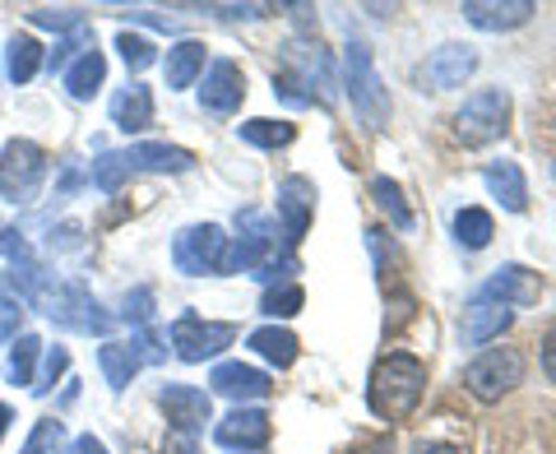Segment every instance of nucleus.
I'll list each match as a JSON object with an SVG mask.
<instances>
[{
	"label": "nucleus",
	"mask_w": 556,
	"mask_h": 454,
	"mask_svg": "<svg viewBox=\"0 0 556 454\" xmlns=\"http://www.w3.org/2000/svg\"><path fill=\"white\" fill-rule=\"evenodd\" d=\"M274 93L288 98L292 108H334L339 102V70L329 61V51L320 42H302L292 38L278 51V70H274Z\"/></svg>",
	"instance_id": "obj_1"
},
{
	"label": "nucleus",
	"mask_w": 556,
	"mask_h": 454,
	"mask_svg": "<svg viewBox=\"0 0 556 454\" xmlns=\"http://www.w3.org/2000/svg\"><path fill=\"white\" fill-rule=\"evenodd\" d=\"M427 394V362L413 357V353H390L371 366V380H367V404L376 417L386 423H404L408 413H417Z\"/></svg>",
	"instance_id": "obj_2"
},
{
	"label": "nucleus",
	"mask_w": 556,
	"mask_h": 454,
	"mask_svg": "<svg viewBox=\"0 0 556 454\" xmlns=\"http://www.w3.org/2000/svg\"><path fill=\"white\" fill-rule=\"evenodd\" d=\"M343 51H348L343 56V84H348V98H353V112L362 116L367 130H386L390 126V89L376 70L371 47L353 38Z\"/></svg>",
	"instance_id": "obj_3"
},
{
	"label": "nucleus",
	"mask_w": 556,
	"mask_h": 454,
	"mask_svg": "<svg viewBox=\"0 0 556 454\" xmlns=\"http://www.w3.org/2000/svg\"><path fill=\"white\" fill-rule=\"evenodd\" d=\"M529 362L519 348H482V353L464 366V390L478 399V404H501L510 390L525 386Z\"/></svg>",
	"instance_id": "obj_4"
},
{
	"label": "nucleus",
	"mask_w": 556,
	"mask_h": 454,
	"mask_svg": "<svg viewBox=\"0 0 556 454\" xmlns=\"http://www.w3.org/2000/svg\"><path fill=\"white\" fill-rule=\"evenodd\" d=\"M232 260V237L223 232L218 223H195L181 227L177 241H172V265L186 278H204V274H228Z\"/></svg>",
	"instance_id": "obj_5"
},
{
	"label": "nucleus",
	"mask_w": 556,
	"mask_h": 454,
	"mask_svg": "<svg viewBox=\"0 0 556 454\" xmlns=\"http://www.w3.org/2000/svg\"><path fill=\"white\" fill-rule=\"evenodd\" d=\"M510 126V93L506 89H478L473 98H464V108L455 112V135L459 144L482 149L501 139Z\"/></svg>",
	"instance_id": "obj_6"
},
{
	"label": "nucleus",
	"mask_w": 556,
	"mask_h": 454,
	"mask_svg": "<svg viewBox=\"0 0 556 454\" xmlns=\"http://www.w3.org/2000/svg\"><path fill=\"white\" fill-rule=\"evenodd\" d=\"M47 177V153L33 139H10L0 149V196L10 204H28L42 190Z\"/></svg>",
	"instance_id": "obj_7"
},
{
	"label": "nucleus",
	"mask_w": 556,
	"mask_h": 454,
	"mask_svg": "<svg viewBox=\"0 0 556 454\" xmlns=\"http://www.w3.org/2000/svg\"><path fill=\"white\" fill-rule=\"evenodd\" d=\"M167 339H172V353H177L181 362H208V357H218L223 348L237 343V325L204 320V316H195V311H186V316L172 320Z\"/></svg>",
	"instance_id": "obj_8"
},
{
	"label": "nucleus",
	"mask_w": 556,
	"mask_h": 454,
	"mask_svg": "<svg viewBox=\"0 0 556 454\" xmlns=\"http://www.w3.org/2000/svg\"><path fill=\"white\" fill-rule=\"evenodd\" d=\"M241 98H247V75H241V65L218 56L204 65L200 75V108L208 116H232L241 108Z\"/></svg>",
	"instance_id": "obj_9"
},
{
	"label": "nucleus",
	"mask_w": 556,
	"mask_h": 454,
	"mask_svg": "<svg viewBox=\"0 0 556 454\" xmlns=\"http://www.w3.org/2000/svg\"><path fill=\"white\" fill-rule=\"evenodd\" d=\"M311 218H316V181L283 177L278 181V232H283L288 251L311 232Z\"/></svg>",
	"instance_id": "obj_10"
},
{
	"label": "nucleus",
	"mask_w": 556,
	"mask_h": 454,
	"mask_svg": "<svg viewBox=\"0 0 556 454\" xmlns=\"http://www.w3.org/2000/svg\"><path fill=\"white\" fill-rule=\"evenodd\" d=\"M269 436H274V423H269V413L265 408H232L228 417H218L214 423V441L223 450H265L269 445Z\"/></svg>",
	"instance_id": "obj_11"
},
{
	"label": "nucleus",
	"mask_w": 556,
	"mask_h": 454,
	"mask_svg": "<svg viewBox=\"0 0 556 454\" xmlns=\"http://www.w3.org/2000/svg\"><path fill=\"white\" fill-rule=\"evenodd\" d=\"M208 386H214V394L232 399L237 408L260 404V399H269V390H274L269 376L260 371V366H251V362H218L214 376H208Z\"/></svg>",
	"instance_id": "obj_12"
},
{
	"label": "nucleus",
	"mask_w": 556,
	"mask_h": 454,
	"mask_svg": "<svg viewBox=\"0 0 556 454\" xmlns=\"http://www.w3.org/2000/svg\"><path fill=\"white\" fill-rule=\"evenodd\" d=\"M478 297H492V302L510 306V311L538 306V297H543V278H538L533 269H525V265H501V269H492V278H486V283L478 288Z\"/></svg>",
	"instance_id": "obj_13"
},
{
	"label": "nucleus",
	"mask_w": 556,
	"mask_h": 454,
	"mask_svg": "<svg viewBox=\"0 0 556 454\" xmlns=\"http://www.w3.org/2000/svg\"><path fill=\"white\" fill-rule=\"evenodd\" d=\"M159 408L167 413L172 431H186V436H200L204 423L214 417V404H208V394L195 390V386H163V390H159Z\"/></svg>",
	"instance_id": "obj_14"
},
{
	"label": "nucleus",
	"mask_w": 556,
	"mask_h": 454,
	"mask_svg": "<svg viewBox=\"0 0 556 454\" xmlns=\"http://www.w3.org/2000/svg\"><path fill=\"white\" fill-rule=\"evenodd\" d=\"M478 70V51L464 47V42H445L431 51V61L422 65V84H431L437 93H450V89H464V79Z\"/></svg>",
	"instance_id": "obj_15"
},
{
	"label": "nucleus",
	"mask_w": 556,
	"mask_h": 454,
	"mask_svg": "<svg viewBox=\"0 0 556 454\" xmlns=\"http://www.w3.org/2000/svg\"><path fill=\"white\" fill-rule=\"evenodd\" d=\"M538 14L533 0H464V20L482 33H510L525 28Z\"/></svg>",
	"instance_id": "obj_16"
},
{
	"label": "nucleus",
	"mask_w": 556,
	"mask_h": 454,
	"mask_svg": "<svg viewBox=\"0 0 556 454\" xmlns=\"http://www.w3.org/2000/svg\"><path fill=\"white\" fill-rule=\"evenodd\" d=\"M510 320H515L510 306H501V302H492V297H478V292H473V302L464 306V343L486 348L492 339L506 335Z\"/></svg>",
	"instance_id": "obj_17"
},
{
	"label": "nucleus",
	"mask_w": 556,
	"mask_h": 454,
	"mask_svg": "<svg viewBox=\"0 0 556 454\" xmlns=\"http://www.w3.org/2000/svg\"><path fill=\"white\" fill-rule=\"evenodd\" d=\"M482 186L492 190V200H501V209L510 214H525L529 209V181H525V167L510 163V159H496L482 167Z\"/></svg>",
	"instance_id": "obj_18"
},
{
	"label": "nucleus",
	"mask_w": 556,
	"mask_h": 454,
	"mask_svg": "<svg viewBox=\"0 0 556 454\" xmlns=\"http://www.w3.org/2000/svg\"><path fill=\"white\" fill-rule=\"evenodd\" d=\"M112 126L126 135H139L153 126V93L144 84H126V89L112 98Z\"/></svg>",
	"instance_id": "obj_19"
},
{
	"label": "nucleus",
	"mask_w": 556,
	"mask_h": 454,
	"mask_svg": "<svg viewBox=\"0 0 556 454\" xmlns=\"http://www.w3.org/2000/svg\"><path fill=\"white\" fill-rule=\"evenodd\" d=\"M204 65H208V47L195 42V38H181L177 47L167 51V61H163L167 89H190V84L204 75Z\"/></svg>",
	"instance_id": "obj_20"
},
{
	"label": "nucleus",
	"mask_w": 556,
	"mask_h": 454,
	"mask_svg": "<svg viewBox=\"0 0 556 454\" xmlns=\"http://www.w3.org/2000/svg\"><path fill=\"white\" fill-rule=\"evenodd\" d=\"M98 366H102V376H108L112 390H126L130 380L139 376V366H144V348H139V339H130V343H102L98 348Z\"/></svg>",
	"instance_id": "obj_21"
},
{
	"label": "nucleus",
	"mask_w": 556,
	"mask_h": 454,
	"mask_svg": "<svg viewBox=\"0 0 556 454\" xmlns=\"http://www.w3.org/2000/svg\"><path fill=\"white\" fill-rule=\"evenodd\" d=\"M126 163L144 167V172H190V167H195V153L177 149V144H153V139H144V144L126 149Z\"/></svg>",
	"instance_id": "obj_22"
},
{
	"label": "nucleus",
	"mask_w": 556,
	"mask_h": 454,
	"mask_svg": "<svg viewBox=\"0 0 556 454\" xmlns=\"http://www.w3.org/2000/svg\"><path fill=\"white\" fill-rule=\"evenodd\" d=\"M247 348H251V353L265 357L269 366H278V371H283V366H292V362H298V353H302L298 335H292V329H278V325L255 329V335L247 339Z\"/></svg>",
	"instance_id": "obj_23"
},
{
	"label": "nucleus",
	"mask_w": 556,
	"mask_h": 454,
	"mask_svg": "<svg viewBox=\"0 0 556 454\" xmlns=\"http://www.w3.org/2000/svg\"><path fill=\"white\" fill-rule=\"evenodd\" d=\"M65 89H70V98H79V102H89L98 89H102V79H108V61H102V51L93 47V51H84V56L65 70Z\"/></svg>",
	"instance_id": "obj_24"
},
{
	"label": "nucleus",
	"mask_w": 556,
	"mask_h": 454,
	"mask_svg": "<svg viewBox=\"0 0 556 454\" xmlns=\"http://www.w3.org/2000/svg\"><path fill=\"white\" fill-rule=\"evenodd\" d=\"M237 135L247 139L251 149L274 153V149H288L292 139H298V126H288V121H269V116H251V121H241L237 126Z\"/></svg>",
	"instance_id": "obj_25"
},
{
	"label": "nucleus",
	"mask_w": 556,
	"mask_h": 454,
	"mask_svg": "<svg viewBox=\"0 0 556 454\" xmlns=\"http://www.w3.org/2000/svg\"><path fill=\"white\" fill-rule=\"evenodd\" d=\"M38 65H42V42L28 38V33H14L10 51H5V75H10V84H28L33 75H38Z\"/></svg>",
	"instance_id": "obj_26"
},
{
	"label": "nucleus",
	"mask_w": 556,
	"mask_h": 454,
	"mask_svg": "<svg viewBox=\"0 0 556 454\" xmlns=\"http://www.w3.org/2000/svg\"><path fill=\"white\" fill-rule=\"evenodd\" d=\"M455 237H459V247H468V251L492 247V237H496V218L486 214V209L468 204V209H459V214H455Z\"/></svg>",
	"instance_id": "obj_27"
},
{
	"label": "nucleus",
	"mask_w": 556,
	"mask_h": 454,
	"mask_svg": "<svg viewBox=\"0 0 556 454\" xmlns=\"http://www.w3.org/2000/svg\"><path fill=\"white\" fill-rule=\"evenodd\" d=\"M38 357H42V339H38V335H20V339H14L10 362H5L10 386L33 390V376H38Z\"/></svg>",
	"instance_id": "obj_28"
},
{
	"label": "nucleus",
	"mask_w": 556,
	"mask_h": 454,
	"mask_svg": "<svg viewBox=\"0 0 556 454\" xmlns=\"http://www.w3.org/2000/svg\"><path fill=\"white\" fill-rule=\"evenodd\" d=\"M371 200H376L380 209H386L390 223L399 227V232H408V227H413V209L404 204V190H399V181L376 177V181H371Z\"/></svg>",
	"instance_id": "obj_29"
},
{
	"label": "nucleus",
	"mask_w": 556,
	"mask_h": 454,
	"mask_svg": "<svg viewBox=\"0 0 556 454\" xmlns=\"http://www.w3.org/2000/svg\"><path fill=\"white\" fill-rule=\"evenodd\" d=\"M20 454H65V423H56V417H38V427L28 431Z\"/></svg>",
	"instance_id": "obj_30"
},
{
	"label": "nucleus",
	"mask_w": 556,
	"mask_h": 454,
	"mask_svg": "<svg viewBox=\"0 0 556 454\" xmlns=\"http://www.w3.org/2000/svg\"><path fill=\"white\" fill-rule=\"evenodd\" d=\"M302 306H306L302 283H278V288H269V292H265V302H260V311H265V316H274V320L298 316Z\"/></svg>",
	"instance_id": "obj_31"
},
{
	"label": "nucleus",
	"mask_w": 556,
	"mask_h": 454,
	"mask_svg": "<svg viewBox=\"0 0 556 454\" xmlns=\"http://www.w3.org/2000/svg\"><path fill=\"white\" fill-rule=\"evenodd\" d=\"M130 172H135V167L126 163V149H121V153H102V159L93 163V186L108 190V196H116V190L126 186Z\"/></svg>",
	"instance_id": "obj_32"
},
{
	"label": "nucleus",
	"mask_w": 556,
	"mask_h": 454,
	"mask_svg": "<svg viewBox=\"0 0 556 454\" xmlns=\"http://www.w3.org/2000/svg\"><path fill=\"white\" fill-rule=\"evenodd\" d=\"M116 51H121V61H126V70H135V75L159 61V56H153V42H149V38H139V33H121V38H116Z\"/></svg>",
	"instance_id": "obj_33"
},
{
	"label": "nucleus",
	"mask_w": 556,
	"mask_h": 454,
	"mask_svg": "<svg viewBox=\"0 0 556 454\" xmlns=\"http://www.w3.org/2000/svg\"><path fill=\"white\" fill-rule=\"evenodd\" d=\"M42 357H47V366L33 376V394H51V390H56V380L65 376V366H70L65 348H42Z\"/></svg>",
	"instance_id": "obj_34"
},
{
	"label": "nucleus",
	"mask_w": 556,
	"mask_h": 454,
	"mask_svg": "<svg viewBox=\"0 0 556 454\" xmlns=\"http://www.w3.org/2000/svg\"><path fill=\"white\" fill-rule=\"evenodd\" d=\"M28 24L56 28V33H79L84 28V14L79 10H28Z\"/></svg>",
	"instance_id": "obj_35"
},
{
	"label": "nucleus",
	"mask_w": 556,
	"mask_h": 454,
	"mask_svg": "<svg viewBox=\"0 0 556 454\" xmlns=\"http://www.w3.org/2000/svg\"><path fill=\"white\" fill-rule=\"evenodd\" d=\"M130 325H144L149 329V320H153V288H139V292H130L126 297V311H121Z\"/></svg>",
	"instance_id": "obj_36"
},
{
	"label": "nucleus",
	"mask_w": 556,
	"mask_h": 454,
	"mask_svg": "<svg viewBox=\"0 0 556 454\" xmlns=\"http://www.w3.org/2000/svg\"><path fill=\"white\" fill-rule=\"evenodd\" d=\"M20 325H24V306L14 297H0V343L20 339Z\"/></svg>",
	"instance_id": "obj_37"
},
{
	"label": "nucleus",
	"mask_w": 556,
	"mask_h": 454,
	"mask_svg": "<svg viewBox=\"0 0 556 454\" xmlns=\"http://www.w3.org/2000/svg\"><path fill=\"white\" fill-rule=\"evenodd\" d=\"M0 255H24V241H20V227L0 218Z\"/></svg>",
	"instance_id": "obj_38"
},
{
	"label": "nucleus",
	"mask_w": 556,
	"mask_h": 454,
	"mask_svg": "<svg viewBox=\"0 0 556 454\" xmlns=\"http://www.w3.org/2000/svg\"><path fill=\"white\" fill-rule=\"evenodd\" d=\"M65 454H108V445H102L93 431H84V436H75V441H70Z\"/></svg>",
	"instance_id": "obj_39"
},
{
	"label": "nucleus",
	"mask_w": 556,
	"mask_h": 454,
	"mask_svg": "<svg viewBox=\"0 0 556 454\" xmlns=\"http://www.w3.org/2000/svg\"><path fill=\"white\" fill-rule=\"evenodd\" d=\"M195 441H200V436L172 431V436H167V445H163V454H195Z\"/></svg>",
	"instance_id": "obj_40"
},
{
	"label": "nucleus",
	"mask_w": 556,
	"mask_h": 454,
	"mask_svg": "<svg viewBox=\"0 0 556 454\" xmlns=\"http://www.w3.org/2000/svg\"><path fill=\"white\" fill-rule=\"evenodd\" d=\"M543 371H547V380L556 386V329H552V335L543 339Z\"/></svg>",
	"instance_id": "obj_41"
},
{
	"label": "nucleus",
	"mask_w": 556,
	"mask_h": 454,
	"mask_svg": "<svg viewBox=\"0 0 556 454\" xmlns=\"http://www.w3.org/2000/svg\"><path fill=\"white\" fill-rule=\"evenodd\" d=\"M408 454H464L459 445H445V441H422V445H413Z\"/></svg>",
	"instance_id": "obj_42"
},
{
	"label": "nucleus",
	"mask_w": 556,
	"mask_h": 454,
	"mask_svg": "<svg viewBox=\"0 0 556 454\" xmlns=\"http://www.w3.org/2000/svg\"><path fill=\"white\" fill-rule=\"evenodd\" d=\"M353 454H390V436H376L371 445H362V450H353Z\"/></svg>",
	"instance_id": "obj_43"
},
{
	"label": "nucleus",
	"mask_w": 556,
	"mask_h": 454,
	"mask_svg": "<svg viewBox=\"0 0 556 454\" xmlns=\"http://www.w3.org/2000/svg\"><path fill=\"white\" fill-rule=\"evenodd\" d=\"M10 423H14V408L0 399V441H5V431H10Z\"/></svg>",
	"instance_id": "obj_44"
}]
</instances>
